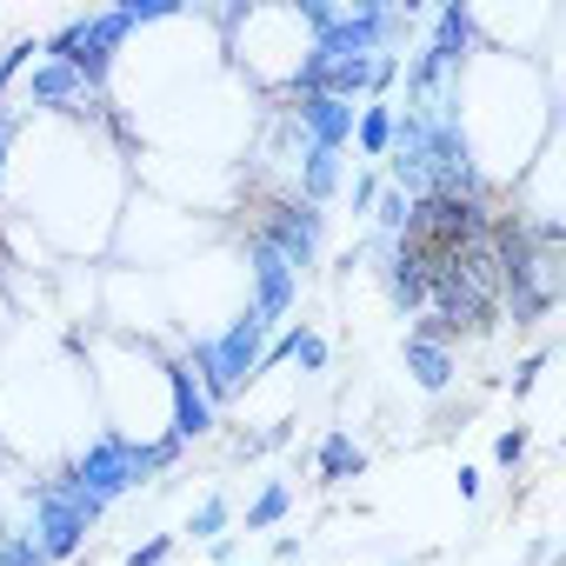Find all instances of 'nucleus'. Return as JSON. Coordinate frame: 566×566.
I'll list each match as a JSON object with an SVG mask.
<instances>
[{
    "label": "nucleus",
    "mask_w": 566,
    "mask_h": 566,
    "mask_svg": "<svg viewBox=\"0 0 566 566\" xmlns=\"http://www.w3.org/2000/svg\"><path fill=\"white\" fill-rule=\"evenodd\" d=\"M167 553H174V533H154L147 546H134V553H127V566H167Z\"/></svg>",
    "instance_id": "obj_20"
},
{
    "label": "nucleus",
    "mask_w": 566,
    "mask_h": 566,
    "mask_svg": "<svg viewBox=\"0 0 566 566\" xmlns=\"http://www.w3.org/2000/svg\"><path fill=\"white\" fill-rule=\"evenodd\" d=\"M287 513H294V486H287V480H273V486L247 506V533H266V526H280Z\"/></svg>",
    "instance_id": "obj_13"
},
{
    "label": "nucleus",
    "mask_w": 566,
    "mask_h": 566,
    "mask_svg": "<svg viewBox=\"0 0 566 566\" xmlns=\"http://www.w3.org/2000/svg\"><path fill=\"white\" fill-rule=\"evenodd\" d=\"M0 566H48V553L34 546V533H8L0 539Z\"/></svg>",
    "instance_id": "obj_16"
},
{
    "label": "nucleus",
    "mask_w": 566,
    "mask_h": 566,
    "mask_svg": "<svg viewBox=\"0 0 566 566\" xmlns=\"http://www.w3.org/2000/svg\"><path fill=\"white\" fill-rule=\"evenodd\" d=\"M539 367H546V354H533V360H526V367H520V374H513V387H520V394H526V387H533V380H539Z\"/></svg>",
    "instance_id": "obj_22"
},
{
    "label": "nucleus",
    "mask_w": 566,
    "mask_h": 566,
    "mask_svg": "<svg viewBox=\"0 0 566 566\" xmlns=\"http://www.w3.org/2000/svg\"><path fill=\"white\" fill-rule=\"evenodd\" d=\"M34 54H41V41H14V48H8V54H0V94H8V87H14V81H21V67H28V61H34Z\"/></svg>",
    "instance_id": "obj_18"
},
{
    "label": "nucleus",
    "mask_w": 566,
    "mask_h": 566,
    "mask_svg": "<svg viewBox=\"0 0 566 566\" xmlns=\"http://www.w3.org/2000/svg\"><path fill=\"white\" fill-rule=\"evenodd\" d=\"M520 453H526V433H520V427H506V433L493 440V460H500V467H520Z\"/></svg>",
    "instance_id": "obj_21"
},
{
    "label": "nucleus",
    "mask_w": 566,
    "mask_h": 566,
    "mask_svg": "<svg viewBox=\"0 0 566 566\" xmlns=\"http://www.w3.org/2000/svg\"><path fill=\"white\" fill-rule=\"evenodd\" d=\"M334 187H340V154L307 147V160H301V193H307V207H327Z\"/></svg>",
    "instance_id": "obj_11"
},
{
    "label": "nucleus",
    "mask_w": 566,
    "mask_h": 566,
    "mask_svg": "<svg viewBox=\"0 0 566 566\" xmlns=\"http://www.w3.org/2000/svg\"><path fill=\"white\" fill-rule=\"evenodd\" d=\"M266 334H273V327H266V321H260V314L247 307V314H240V321H233V327H227L220 340H200V347H193V360H187V374L200 380V394H207V407H220V400H233V394H240V387H247V380L260 374V354H266Z\"/></svg>",
    "instance_id": "obj_1"
},
{
    "label": "nucleus",
    "mask_w": 566,
    "mask_h": 566,
    "mask_svg": "<svg viewBox=\"0 0 566 566\" xmlns=\"http://www.w3.org/2000/svg\"><path fill=\"white\" fill-rule=\"evenodd\" d=\"M81 101H87V87H81V74H74V67H61V61H34L28 107H81Z\"/></svg>",
    "instance_id": "obj_8"
},
{
    "label": "nucleus",
    "mask_w": 566,
    "mask_h": 566,
    "mask_svg": "<svg viewBox=\"0 0 566 566\" xmlns=\"http://www.w3.org/2000/svg\"><path fill=\"white\" fill-rule=\"evenodd\" d=\"M380 200V233H400L407 220H413V200L400 193V187H387V193H374Z\"/></svg>",
    "instance_id": "obj_17"
},
{
    "label": "nucleus",
    "mask_w": 566,
    "mask_h": 566,
    "mask_svg": "<svg viewBox=\"0 0 566 566\" xmlns=\"http://www.w3.org/2000/svg\"><path fill=\"white\" fill-rule=\"evenodd\" d=\"M407 374H413L427 394H447V380H453V354H447L440 340H413V334H407Z\"/></svg>",
    "instance_id": "obj_9"
},
{
    "label": "nucleus",
    "mask_w": 566,
    "mask_h": 566,
    "mask_svg": "<svg viewBox=\"0 0 566 566\" xmlns=\"http://www.w3.org/2000/svg\"><path fill=\"white\" fill-rule=\"evenodd\" d=\"M34 513H41V526H34L41 539H34V546H41L48 559H67V553H74V546L87 539V526H94V520H101L107 506L81 500V493H74L67 480H61V486H41V493H34Z\"/></svg>",
    "instance_id": "obj_3"
},
{
    "label": "nucleus",
    "mask_w": 566,
    "mask_h": 566,
    "mask_svg": "<svg viewBox=\"0 0 566 566\" xmlns=\"http://www.w3.org/2000/svg\"><path fill=\"white\" fill-rule=\"evenodd\" d=\"M287 360H294L301 374H321V367H327V340H321L314 327H287Z\"/></svg>",
    "instance_id": "obj_14"
},
{
    "label": "nucleus",
    "mask_w": 566,
    "mask_h": 566,
    "mask_svg": "<svg viewBox=\"0 0 566 566\" xmlns=\"http://www.w3.org/2000/svg\"><path fill=\"white\" fill-rule=\"evenodd\" d=\"M394 301H400V307H420V301H427V280H420L407 260H394Z\"/></svg>",
    "instance_id": "obj_19"
},
{
    "label": "nucleus",
    "mask_w": 566,
    "mask_h": 566,
    "mask_svg": "<svg viewBox=\"0 0 566 566\" xmlns=\"http://www.w3.org/2000/svg\"><path fill=\"white\" fill-rule=\"evenodd\" d=\"M227 520H233L227 493H207V500L193 506V526H187V533H193V539H220V533H227Z\"/></svg>",
    "instance_id": "obj_15"
},
{
    "label": "nucleus",
    "mask_w": 566,
    "mask_h": 566,
    "mask_svg": "<svg viewBox=\"0 0 566 566\" xmlns=\"http://www.w3.org/2000/svg\"><path fill=\"white\" fill-rule=\"evenodd\" d=\"M314 467H321V480H327V486H340V480H354V473L367 467V453L354 447V433H347V427H334V433L321 440V460H314Z\"/></svg>",
    "instance_id": "obj_10"
},
{
    "label": "nucleus",
    "mask_w": 566,
    "mask_h": 566,
    "mask_svg": "<svg viewBox=\"0 0 566 566\" xmlns=\"http://www.w3.org/2000/svg\"><path fill=\"white\" fill-rule=\"evenodd\" d=\"M354 140H360V154H367V160H387V140H394V107H387V101H367V107L354 114Z\"/></svg>",
    "instance_id": "obj_12"
},
{
    "label": "nucleus",
    "mask_w": 566,
    "mask_h": 566,
    "mask_svg": "<svg viewBox=\"0 0 566 566\" xmlns=\"http://www.w3.org/2000/svg\"><path fill=\"white\" fill-rule=\"evenodd\" d=\"M354 114H360V107H347V101H334V94H307V101H301L307 147H327V154H340V147L354 140Z\"/></svg>",
    "instance_id": "obj_6"
},
{
    "label": "nucleus",
    "mask_w": 566,
    "mask_h": 566,
    "mask_svg": "<svg viewBox=\"0 0 566 566\" xmlns=\"http://www.w3.org/2000/svg\"><path fill=\"white\" fill-rule=\"evenodd\" d=\"M321 227H327V213H321V207H294V213H280L260 240H266L273 253H287V266H294V273H307V266H314V253H321Z\"/></svg>",
    "instance_id": "obj_5"
},
{
    "label": "nucleus",
    "mask_w": 566,
    "mask_h": 566,
    "mask_svg": "<svg viewBox=\"0 0 566 566\" xmlns=\"http://www.w3.org/2000/svg\"><path fill=\"white\" fill-rule=\"evenodd\" d=\"M8 134H14V120H8V114H0V167H8Z\"/></svg>",
    "instance_id": "obj_23"
},
{
    "label": "nucleus",
    "mask_w": 566,
    "mask_h": 566,
    "mask_svg": "<svg viewBox=\"0 0 566 566\" xmlns=\"http://www.w3.org/2000/svg\"><path fill=\"white\" fill-rule=\"evenodd\" d=\"M294 294H301V273L287 266V253H273L266 240H253V314L273 327L294 314Z\"/></svg>",
    "instance_id": "obj_4"
},
{
    "label": "nucleus",
    "mask_w": 566,
    "mask_h": 566,
    "mask_svg": "<svg viewBox=\"0 0 566 566\" xmlns=\"http://www.w3.org/2000/svg\"><path fill=\"white\" fill-rule=\"evenodd\" d=\"M147 473H160V453H154V447H140V440H127V433H101V440L74 460L67 486H74L81 500L107 506V500H120L127 486H140Z\"/></svg>",
    "instance_id": "obj_2"
},
{
    "label": "nucleus",
    "mask_w": 566,
    "mask_h": 566,
    "mask_svg": "<svg viewBox=\"0 0 566 566\" xmlns=\"http://www.w3.org/2000/svg\"><path fill=\"white\" fill-rule=\"evenodd\" d=\"M167 387H174V440L187 447V440H200V433H213V407H207V394H200V380L187 374V360H180V367H167Z\"/></svg>",
    "instance_id": "obj_7"
}]
</instances>
